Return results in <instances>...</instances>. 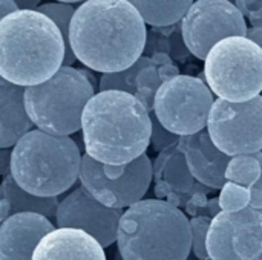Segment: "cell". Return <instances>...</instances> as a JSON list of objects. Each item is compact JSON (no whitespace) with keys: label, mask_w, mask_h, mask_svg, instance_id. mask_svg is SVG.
<instances>
[{"label":"cell","mask_w":262,"mask_h":260,"mask_svg":"<svg viewBox=\"0 0 262 260\" xmlns=\"http://www.w3.org/2000/svg\"><path fill=\"white\" fill-rule=\"evenodd\" d=\"M71 48L88 69L101 74L134 66L146 49V21L127 0H86L71 23Z\"/></svg>","instance_id":"1"},{"label":"cell","mask_w":262,"mask_h":260,"mask_svg":"<svg viewBox=\"0 0 262 260\" xmlns=\"http://www.w3.org/2000/svg\"><path fill=\"white\" fill-rule=\"evenodd\" d=\"M86 155L107 166H126L146 155L152 136V118L132 93L98 92L81 118Z\"/></svg>","instance_id":"2"},{"label":"cell","mask_w":262,"mask_h":260,"mask_svg":"<svg viewBox=\"0 0 262 260\" xmlns=\"http://www.w3.org/2000/svg\"><path fill=\"white\" fill-rule=\"evenodd\" d=\"M66 43L57 25L38 11L20 9L0 20V77L31 87L64 64Z\"/></svg>","instance_id":"3"},{"label":"cell","mask_w":262,"mask_h":260,"mask_svg":"<svg viewBox=\"0 0 262 260\" xmlns=\"http://www.w3.org/2000/svg\"><path fill=\"white\" fill-rule=\"evenodd\" d=\"M117 245L124 260H187L190 221L167 201L143 199L124 211Z\"/></svg>","instance_id":"4"},{"label":"cell","mask_w":262,"mask_h":260,"mask_svg":"<svg viewBox=\"0 0 262 260\" xmlns=\"http://www.w3.org/2000/svg\"><path fill=\"white\" fill-rule=\"evenodd\" d=\"M11 150V175L31 195L57 198L80 179L83 156L69 136L34 129Z\"/></svg>","instance_id":"5"},{"label":"cell","mask_w":262,"mask_h":260,"mask_svg":"<svg viewBox=\"0 0 262 260\" xmlns=\"http://www.w3.org/2000/svg\"><path fill=\"white\" fill-rule=\"evenodd\" d=\"M94 97L95 87L81 69L63 64L48 81L26 87L25 104L37 129L69 136L81 130L84 107Z\"/></svg>","instance_id":"6"},{"label":"cell","mask_w":262,"mask_h":260,"mask_svg":"<svg viewBox=\"0 0 262 260\" xmlns=\"http://www.w3.org/2000/svg\"><path fill=\"white\" fill-rule=\"evenodd\" d=\"M204 80L212 92L232 103H244L262 92V48L247 37H229L204 60Z\"/></svg>","instance_id":"7"},{"label":"cell","mask_w":262,"mask_h":260,"mask_svg":"<svg viewBox=\"0 0 262 260\" xmlns=\"http://www.w3.org/2000/svg\"><path fill=\"white\" fill-rule=\"evenodd\" d=\"M154 179V164L147 155L126 166H107L83 156L80 184L103 205L115 210L130 208L143 201Z\"/></svg>","instance_id":"8"},{"label":"cell","mask_w":262,"mask_h":260,"mask_svg":"<svg viewBox=\"0 0 262 260\" xmlns=\"http://www.w3.org/2000/svg\"><path fill=\"white\" fill-rule=\"evenodd\" d=\"M213 95L201 78L178 75L157 92L154 113L169 132L178 136L193 135L207 129V120L216 101Z\"/></svg>","instance_id":"9"},{"label":"cell","mask_w":262,"mask_h":260,"mask_svg":"<svg viewBox=\"0 0 262 260\" xmlns=\"http://www.w3.org/2000/svg\"><path fill=\"white\" fill-rule=\"evenodd\" d=\"M207 130L213 144L230 158L262 152V97L244 103L218 98Z\"/></svg>","instance_id":"10"},{"label":"cell","mask_w":262,"mask_h":260,"mask_svg":"<svg viewBox=\"0 0 262 260\" xmlns=\"http://www.w3.org/2000/svg\"><path fill=\"white\" fill-rule=\"evenodd\" d=\"M244 14L230 0H196L181 20V37L192 55L206 60L229 37H247Z\"/></svg>","instance_id":"11"},{"label":"cell","mask_w":262,"mask_h":260,"mask_svg":"<svg viewBox=\"0 0 262 260\" xmlns=\"http://www.w3.org/2000/svg\"><path fill=\"white\" fill-rule=\"evenodd\" d=\"M212 260H262V208L221 211L209 228Z\"/></svg>","instance_id":"12"},{"label":"cell","mask_w":262,"mask_h":260,"mask_svg":"<svg viewBox=\"0 0 262 260\" xmlns=\"http://www.w3.org/2000/svg\"><path fill=\"white\" fill-rule=\"evenodd\" d=\"M123 210H115L98 202L83 185L71 192L58 205L57 228L81 230L97 239L103 248L117 242Z\"/></svg>","instance_id":"13"},{"label":"cell","mask_w":262,"mask_h":260,"mask_svg":"<svg viewBox=\"0 0 262 260\" xmlns=\"http://www.w3.org/2000/svg\"><path fill=\"white\" fill-rule=\"evenodd\" d=\"M178 147L184 153L190 173L198 182L212 190H223L227 184L226 172L232 158L213 144L207 129L181 136Z\"/></svg>","instance_id":"14"},{"label":"cell","mask_w":262,"mask_h":260,"mask_svg":"<svg viewBox=\"0 0 262 260\" xmlns=\"http://www.w3.org/2000/svg\"><path fill=\"white\" fill-rule=\"evenodd\" d=\"M55 225L37 213L9 216L0 225V260H32L34 251Z\"/></svg>","instance_id":"15"},{"label":"cell","mask_w":262,"mask_h":260,"mask_svg":"<svg viewBox=\"0 0 262 260\" xmlns=\"http://www.w3.org/2000/svg\"><path fill=\"white\" fill-rule=\"evenodd\" d=\"M32 260H106V254L101 244L86 231L55 228L38 244Z\"/></svg>","instance_id":"16"},{"label":"cell","mask_w":262,"mask_h":260,"mask_svg":"<svg viewBox=\"0 0 262 260\" xmlns=\"http://www.w3.org/2000/svg\"><path fill=\"white\" fill-rule=\"evenodd\" d=\"M26 87L0 80V149L14 147L34 126L25 104Z\"/></svg>","instance_id":"17"},{"label":"cell","mask_w":262,"mask_h":260,"mask_svg":"<svg viewBox=\"0 0 262 260\" xmlns=\"http://www.w3.org/2000/svg\"><path fill=\"white\" fill-rule=\"evenodd\" d=\"M155 198L164 201L167 192L189 193L195 188L196 179L190 173L184 153L178 144L158 153L154 161Z\"/></svg>","instance_id":"18"},{"label":"cell","mask_w":262,"mask_h":260,"mask_svg":"<svg viewBox=\"0 0 262 260\" xmlns=\"http://www.w3.org/2000/svg\"><path fill=\"white\" fill-rule=\"evenodd\" d=\"M0 195L5 198L11 205V216L18 213H37L41 216H46L48 219L57 218L58 210V199L57 198H40L35 195H31L25 192L12 178V175H8L3 178L0 185Z\"/></svg>","instance_id":"19"},{"label":"cell","mask_w":262,"mask_h":260,"mask_svg":"<svg viewBox=\"0 0 262 260\" xmlns=\"http://www.w3.org/2000/svg\"><path fill=\"white\" fill-rule=\"evenodd\" d=\"M143 17L155 28H169L181 23L195 0H127Z\"/></svg>","instance_id":"20"},{"label":"cell","mask_w":262,"mask_h":260,"mask_svg":"<svg viewBox=\"0 0 262 260\" xmlns=\"http://www.w3.org/2000/svg\"><path fill=\"white\" fill-rule=\"evenodd\" d=\"M152 64H157L154 61V58L143 55L134 66H130L126 70L114 72V74H103L100 78L98 89H100V92L120 90V92H127V93L135 95L137 93V77H138V74L144 67L152 66Z\"/></svg>","instance_id":"21"},{"label":"cell","mask_w":262,"mask_h":260,"mask_svg":"<svg viewBox=\"0 0 262 260\" xmlns=\"http://www.w3.org/2000/svg\"><path fill=\"white\" fill-rule=\"evenodd\" d=\"M35 11L48 15L55 25L57 28L60 29L61 35H63V40L66 43V58H64V66H71L77 58L72 52V48H71V40H69V35H71V23H72V18L75 15V11L77 8H74V5H69V3H60V2H54V3H45V5H40Z\"/></svg>","instance_id":"22"},{"label":"cell","mask_w":262,"mask_h":260,"mask_svg":"<svg viewBox=\"0 0 262 260\" xmlns=\"http://www.w3.org/2000/svg\"><path fill=\"white\" fill-rule=\"evenodd\" d=\"M261 164L255 155H239L232 158L226 172V178L229 182L252 188L261 178Z\"/></svg>","instance_id":"23"},{"label":"cell","mask_w":262,"mask_h":260,"mask_svg":"<svg viewBox=\"0 0 262 260\" xmlns=\"http://www.w3.org/2000/svg\"><path fill=\"white\" fill-rule=\"evenodd\" d=\"M164 84V81L160 77L158 72V64H152L144 67L138 77H137V93L135 97L144 104V107L149 112H154V103H155V97L157 92L160 90V87Z\"/></svg>","instance_id":"24"},{"label":"cell","mask_w":262,"mask_h":260,"mask_svg":"<svg viewBox=\"0 0 262 260\" xmlns=\"http://www.w3.org/2000/svg\"><path fill=\"white\" fill-rule=\"evenodd\" d=\"M212 188L204 187L201 190H198L186 204L184 211L190 216V218H210L215 219L223 210L220 205V199L213 198V199H207V193H210Z\"/></svg>","instance_id":"25"},{"label":"cell","mask_w":262,"mask_h":260,"mask_svg":"<svg viewBox=\"0 0 262 260\" xmlns=\"http://www.w3.org/2000/svg\"><path fill=\"white\" fill-rule=\"evenodd\" d=\"M218 199H220V205L223 211H241L250 207L252 193H250V188L227 181Z\"/></svg>","instance_id":"26"},{"label":"cell","mask_w":262,"mask_h":260,"mask_svg":"<svg viewBox=\"0 0 262 260\" xmlns=\"http://www.w3.org/2000/svg\"><path fill=\"white\" fill-rule=\"evenodd\" d=\"M210 218H192L190 227H192V251L196 256V259L206 260L209 257L207 253V234L209 228L212 225Z\"/></svg>","instance_id":"27"},{"label":"cell","mask_w":262,"mask_h":260,"mask_svg":"<svg viewBox=\"0 0 262 260\" xmlns=\"http://www.w3.org/2000/svg\"><path fill=\"white\" fill-rule=\"evenodd\" d=\"M150 118H152V136H150V144L154 147L155 152H163L172 146H177L180 143V138L178 135L169 132L160 121L158 118L155 116L154 112H150Z\"/></svg>","instance_id":"28"},{"label":"cell","mask_w":262,"mask_h":260,"mask_svg":"<svg viewBox=\"0 0 262 260\" xmlns=\"http://www.w3.org/2000/svg\"><path fill=\"white\" fill-rule=\"evenodd\" d=\"M256 159L259 161L262 169V152L259 153H255ZM250 193H252V199H250V207L253 208H262V172L261 178L258 179V182L250 188Z\"/></svg>","instance_id":"29"},{"label":"cell","mask_w":262,"mask_h":260,"mask_svg":"<svg viewBox=\"0 0 262 260\" xmlns=\"http://www.w3.org/2000/svg\"><path fill=\"white\" fill-rule=\"evenodd\" d=\"M250 20L253 28H262V0H256L250 11L244 15Z\"/></svg>","instance_id":"30"},{"label":"cell","mask_w":262,"mask_h":260,"mask_svg":"<svg viewBox=\"0 0 262 260\" xmlns=\"http://www.w3.org/2000/svg\"><path fill=\"white\" fill-rule=\"evenodd\" d=\"M11 155H12V150H9V149H2L0 150V161H2V175H3V178L11 175Z\"/></svg>","instance_id":"31"},{"label":"cell","mask_w":262,"mask_h":260,"mask_svg":"<svg viewBox=\"0 0 262 260\" xmlns=\"http://www.w3.org/2000/svg\"><path fill=\"white\" fill-rule=\"evenodd\" d=\"M17 11H20V9L14 0H0V20H3L5 17L14 14Z\"/></svg>","instance_id":"32"},{"label":"cell","mask_w":262,"mask_h":260,"mask_svg":"<svg viewBox=\"0 0 262 260\" xmlns=\"http://www.w3.org/2000/svg\"><path fill=\"white\" fill-rule=\"evenodd\" d=\"M11 216V205L5 198H0V222H5Z\"/></svg>","instance_id":"33"},{"label":"cell","mask_w":262,"mask_h":260,"mask_svg":"<svg viewBox=\"0 0 262 260\" xmlns=\"http://www.w3.org/2000/svg\"><path fill=\"white\" fill-rule=\"evenodd\" d=\"M18 6V9H29V11H34L38 8L40 2L41 0H14Z\"/></svg>","instance_id":"34"},{"label":"cell","mask_w":262,"mask_h":260,"mask_svg":"<svg viewBox=\"0 0 262 260\" xmlns=\"http://www.w3.org/2000/svg\"><path fill=\"white\" fill-rule=\"evenodd\" d=\"M247 38L253 40L256 44H259L262 48V28H249V32H247Z\"/></svg>","instance_id":"35"},{"label":"cell","mask_w":262,"mask_h":260,"mask_svg":"<svg viewBox=\"0 0 262 260\" xmlns=\"http://www.w3.org/2000/svg\"><path fill=\"white\" fill-rule=\"evenodd\" d=\"M57 2H60V3H69V5H72V3H80V2H86V0H57Z\"/></svg>","instance_id":"36"},{"label":"cell","mask_w":262,"mask_h":260,"mask_svg":"<svg viewBox=\"0 0 262 260\" xmlns=\"http://www.w3.org/2000/svg\"><path fill=\"white\" fill-rule=\"evenodd\" d=\"M115 260H124V259H123V256H121L120 253H117V254H115Z\"/></svg>","instance_id":"37"}]
</instances>
